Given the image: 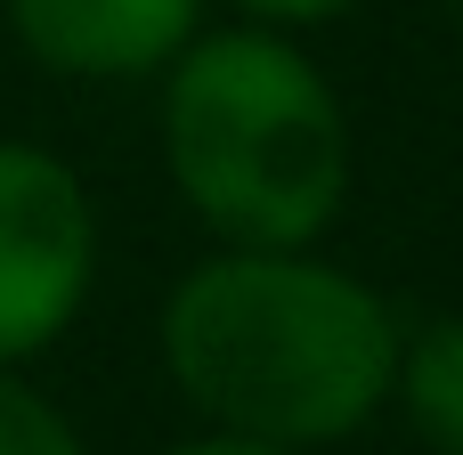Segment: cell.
Masks as SVG:
<instances>
[{
	"mask_svg": "<svg viewBox=\"0 0 463 455\" xmlns=\"http://www.w3.org/2000/svg\"><path fill=\"white\" fill-rule=\"evenodd\" d=\"M407 318L326 252H212L163 293V374L220 440L317 455L391 407Z\"/></svg>",
	"mask_w": 463,
	"mask_h": 455,
	"instance_id": "cell-1",
	"label": "cell"
},
{
	"mask_svg": "<svg viewBox=\"0 0 463 455\" xmlns=\"http://www.w3.org/2000/svg\"><path fill=\"white\" fill-rule=\"evenodd\" d=\"M391 407L407 415V431L431 455H463V309L407 326L399 374H391Z\"/></svg>",
	"mask_w": 463,
	"mask_h": 455,
	"instance_id": "cell-5",
	"label": "cell"
},
{
	"mask_svg": "<svg viewBox=\"0 0 463 455\" xmlns=\"http://www.w3.org/2000/svg\"><path fill=\"white\" fill-rule=\"evenodd\" d=\"M98 285V204L33 138H0V366L24 374L73 334Z\"/></svg>",
	"mask_w": 463,
	"mask_h": 455,
	"instance_id": "cell-3",
	"label": "cell"
},
{
	"mask_svg": "<svg viewBox=\"0 0 463 455\" xmlns=\"http://www.w3.org/2000/svg\"><path fill=\"white\" fill-rule=\"evenodd\" d=\"M163 179L220 252H317L350 204L358 138L293 33L220 24L179 49L155 106Z\"/></svg>",
	"mask_w": 463,
	"mask_h": 455,
	"instance_id": "cell-2",
	"label": "cell"
},
{
	"mask_svg": "<svg viewBox=\"0 0 463 455\" xmlns=\"http://www.w3.org/2000/svg\"><path fill=\"white\" fill-rule=\"evenodd\" d=\"M0 16L57 81H163L203 33V0H0Z\"/></svg>",
	"mask_w": 463,
	"mask_h": 455,
	"instance_id": "cell-4",
	"label": "cell"
},
{
	"mask_svg": "<svg viewBox=\"0 0 463 455\" xmlns=\"http://www.w3.org/2000/svg\"><path fill=\"white\" fill-rule=\"evenodd\" d=\"M0 455H90V440L73 431V415L49 391H33L24 374L0 366Z\"/></svg>",
	"mask_w": 463,
	"mask_h": 455,
	"instance_id": "cell-6",
	"label": "cell"
},
{
	"mask_svg": "<svg viewBox=\"0 0 463 455\" xmlns=\"http://www.w3.org/2000/svg\"><path fill=\"white\" fill-rule=\"evenodd\" d=\"M236 8V24H260V33H317V24H334V16H350L358 0H228Z\"/></svg>",
	"mask_w": 463,
	"mask_h": 455,
	"instance_id": "cell-7",
	"label": "cell"
},
{
	"mask_svg": "<svg viewBox=\"0 0 463 455\" xmlns=\"http://www.w3.org/2000/svg\"><path fill=\"white\" fill-rule=\"evenodd\" d=\"M163 455H285V448H252V440H220V431H195V440H179V448Z\"/></svg>",
	"mask_w": 463,
	"mask_h": 455,
	"instance_id": "cell-8",
	"label": "cell"
},
{
	"mask_svg": "<svg viewBox=\"0 0 463 455\" xmlns=\"http://www.w3.org/2000/svg\"><path fill=\"white\" fill-rule=\"evenodd\" d=\"M448 16H456V24H463V0H448Z\"/></svg>",
	"mask_w": 463,
	"mask_h": 455,
	"instance_id": "cell-9",
	"label": "cell"
}]
</instances>
